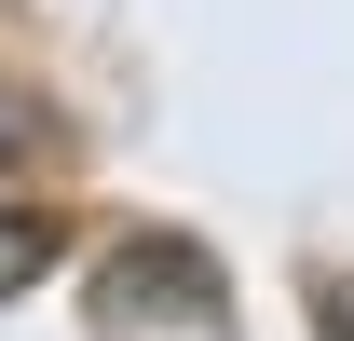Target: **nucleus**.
Returning a JSON list of instances; mask_svg holds the SVG:
<instances>
[{"label": "nucleus", "instance_id": "obj_1", "mask_svg": "<svg viewBox=\"0 0 354 341\" xmlns=\"http://www.w3.org/2000/svg\"><path fill=\"white\" fill-rule=\"evenodd\" d=\"M55 273V218H28V205H0V300H28Z\"/></svg>", "mask_w": 354, "mask_h": 341}, {"label": "nucleus", "instance_id": "obj_2", "mask_svg": "<svg viewBox=\"0 0 354 341\" xmlns=\"http://www.w3.org/2000/svg\"><path fill=\"white\" fill-rule=\"evenodd\" d=\"M41 150H55V110L0 82V177H14V164H41Z\"/></svg>", "mask_w": 354, "mask_h": 341}, {"label": "nucleus", "instance_id": "obj_3", "mask_svg": "<svg viewBox=\"0 0 354 341\" xmlns=\"http://www.w3.org/2000/svg\"><path fill=\"white\" fill-rule=\"evenodd\" d=\"M313 328H327V341H354V273H313Z\"/></svg>", "mask_w": 354, "mask_h": 341}]
</instances>
